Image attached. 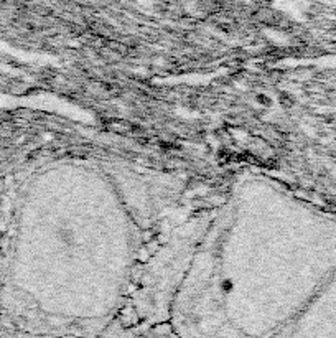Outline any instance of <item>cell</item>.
Instances as JSON below:
<instances>
[{
  "mask_svg": "<svg viewBox=\"0 0 336 338\" xmlns=\"http://www.w3.org/2000/svg\"><path fill=\"white\" fill-rule=\"evenodd\" d=\"M320 289L311 297L310 317L298 320L288 338H336V269Z\"/></svg>",
  "mask_w": 336,
  "mask_h": 338,
  "instance_id": "cell-1",
  "label": "cell"
},
{
  "mask_svg": "<svg viewBox=\"0 0 336 338\" xmlns=\"http://www.w3.org/2000/svg\"><path fill=\"white\" fill-rule=\"evenodd\" d=\"M30 338H63V337H41V335H36V337H30Z\"/></svg>",
  "mask_w": 336,
  "mask_h": 338,
  "instance_id": "cell-3",
  "label": "cell"
},
{
  "mask_svg": "<svg viewBox=\"0 0 336 338\" xmlns=\"http://www.w3.org/2000/svg\"><path fill=\"white\" fill-rule=\"evenodd\" d=\"M101 338H178L173 330H163V328H127V330H114L102 333Z\"/></svg>",
  "mask_w": 336,
  "mask_h": 338,
  "instance_id": "cell-2",
  "label": "cell"
}]
</instances>
